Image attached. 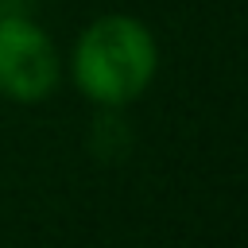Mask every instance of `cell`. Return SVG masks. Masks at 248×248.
<instances>
[{
    "label": "cell",
    "mask_w": 248,
    "mask_h": 248,
    "mask_svg": "<svg viewBox=\"0 0 248 248\" xmlns=\"http://www.w3.org/2000/svg\"><path fill=\"white\" fill-rule=\"evenodd\" d=\"M155 62H159L155 39L140 19L105 16L81 35L74 54V74L89 101L128 105L155 78Z\"/></svg>",
    "instance_id": "1"
},
{
    "label": "cell",
    "mask_w": 248,
    "mask_h": 248,
    "mask_svg": "<svg viewBox=\"0 0 248 248\" xmlns=\"http://www.w3.org/2000/svg\"><path fill=\"white\" fill-rule=\"evenodd\" d=\"M58 81V54L31 19H0V93L43 101Z\"/></svg>",
    "instance_id": "2"
}]
</instances>
